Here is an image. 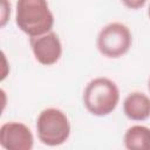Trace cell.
<instances>
[{"mask_svg":"<svg viewBox=\"0 0 150 150\" xmlns=\"http://www.w3.org/2000/svg\"><path fill=\"white\" fill-rule=\"evenodd\" d=\"M118 101V87L107 77L91 80L83 91V104L86 109L95 116H107L111 114L116 109Z\"/></svg>","mask_w":150,"mask_h":150,"instance_id":"2","label":"cell"},{"mask_svg":"<svg viewBox=\"0 0 150 150\" xmlns=\"http://www.w3.org/2000/svg\"><path fill=\"white\" fill-rule=\"evenodd\" d=\"M38 137L48 146L63 144L70 135V123L67 115L57 108H47L36 120Z\"/></svg>","mask_w":150,"mask_h":150,"instance_id":"3","label":"cell"},{"mask_svg":"<svg viewBox=\"0 0 150 150\" xmlns=\"http://www.w3.org/2000/svg\"><path fill=\"white\" fill-rule=\"evenodd\" d=\"M148 13H149V18H150V6H149V12Z\"/></svg>","mask_w":150,"mask_h":150,"instance_id":"11","label":"cell"},{"mask_svg":"<svg viewBox=\"0 0 150 150\" xmlns=\"http://www.w3.org/2000/svg\"><path fill=\"white\" fill-rule=\"evenodd\" d=\"M11 15V4L8 0H1V27H4Z\"/></svg>","mask_w":150,"mask_h":150,"instance_id":"9","label":"cell"},{"mask_svg":"<svg viewBox=\"0 0 150 150\" xmlns=\"http://www.w3.org/2000/svg\"><path fill=\"white\" fill-rule=\"evenodd\" d=\"M15 22L25 34L33 38L52 30L54 15L47 0H18Z\"/></svg>","mask_w":150,"mask_h":150,"instance_id":"1","label":"cell"},{"mask_svg":"<svg viewBox=\"0 0 150 150\" xmlns=\"http://www.w3.org/2000/svg\"><path fill=\"white\" fill-rule=\"evenodd\" d=\"M30 47L36 61L43 66L56 63L62 55V45L56 33L48 32L46 34L30 38Z\"/></svg>","mask_w":150,"mask_h":150,"instance_id":"6","label":"cell"},{"mask_svg":"<svg viewBox=\"0 0 150 150\" xmlns=\"http://www.w3.org/2000/svg\"><path fill=\"white\" fill-rule=\"evenodd\" d=\"M149 89H150V80H149Z\"/></svg>","mask_w":150,"mask_h":150,"instance_id":"12","label":"cell"},{"mask_svg":"<svg viewBox=\"0 0 150 150\" xmlns=\"http://www.w3.org/2000/svg\"><path fill=\"white\" fill-rule=\"evenodd\" d=\"M123 142L129 150H150V128L144 125L130 127L124 134Z\"/></svg>","mask_w":150,"mask_h":150,"instance_id":"8","label":"cell"},{"mask_svg":"<svg viewBox=\"0 0 150 150\" xmlns=\"http://www.w3.org/2000/svg\"><path fill=\"white\" fill-rule=\"evenodd\" d=\"M0 144L6 150H30L34 145V137L26 124L7 122L0 128Z\"/></svg>","mask_w":150,"mask_h":150,"instance_id":"5","label":"cell"},{"mask_svg":"<svg viewBox=\"0 0 150 150\" xmlns=\"http://www.w3.org/2000/svg\"><path fill=\"white\" fill-rule=\"evenodd\" d=\"M132 43L130 29L121 22H111L104 26L97 35L98 52L109 59H117L127 54Z\"/></svg>","mask_w":150,"mask_h":150,"instance_id":"4","label":"cell"},{"mask_svg":"<svg viewBox=\"0 0 150 150\" xmlns=\"http://www.w3.org/2000/svg\"><path fill=\"white\" fill-rule=\"evenodd\" d=\"M123 111L131 121H144L150 117V97L139 91L129 94L123 102Z\"/></svg>","mask_w":150,"mask_h":150,"instance_id":"7","label":"cell"},{"mask_svg":"<svg viewBox=\"0 0 150 150\" xmlns=\"http://www.w3.org/2000/svg\"><path fill=\"white\" fill-rule=\"evenodd\" d=\"M121 1L129 9H139L146 2V0H121Z\"/></svg>","mask_w":150,"mask_h":150,"instance_id":"10","label":"cell"}]
</instances>
